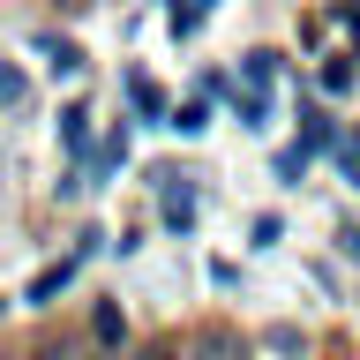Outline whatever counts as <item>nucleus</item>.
Returning a JSON list of instances; mask_svg holds the SVG:
<instances>
[{
    "label": "nucleus",
    "instance_id": "obj_1",
    "mask_svg": "<svg viewBox=\"0 0 360 360\" xmlns=\"http://www.w3.org/2000/svg\"><path fill=\"white\" fill-rule=\"evenodd\" d=\"M158 202H165V225H173V233L195 225V180H188V173L165 165V173H158Z\"/></svg>",
    "mask_w": 360,
    "mask_h": 360
},
{
    "label": "nucleus",
    "instance_id": "obj_2",
    "mask_svg": "<svg viewBox=\"0 0 360 360\" xmlns=\"http://www.w3.org/2000/svg\"><path fill=\"white\" fill-rule=\"evenodd\" d=\"M75 263H83V255H60L53 270H38V278H30V308H53L68 292V278H75Z\"/></svg>",
    "mask_w": 360,
    "mask_h": 360
},
{
    "label": "nucleus",
    "instance_id": "obj_3",
    "mask_svg": "<svg viewBox=\"0 0 360 360\" xmlns=\"http://www.w3.org/2000/svg\"><path fill=\"white\" fill-rule=\"evenodd\" d=\"M38 53H45V68H53V75H83V53H75V38H38Z\"/></svg>",
    "mask_w": 360,
    "mask_h": 360
},
{
    "label": "nucleus",
    "instance_id": "obj_4",
    "mask_svg": "<svg viewBox=\"0 0 360 360\" xmlns=\"http://www.w3.org/2000/svg\"><path fill=\"white\" fill-rule=\"evenodd\" d=\"M165 128H173V135H202V128H210V105H202V98H188V105L165 112Z\"/></svg>",
    "mask_w": 360,
    "mask_h": 360
},
{
    "label": "nucleus",
    "instance_id": "obj_5",
    "mask_svg": "<svg viewBox=\"0 0 360 360\" xmlns=\"http://www.w3.org/2000/svg\"><path fill=\"white\" fill-rule=\"evenodd\" d=\"M60 143H68L75 158L90 150V112H83V105H68V112H60Z\"/></svg>",
    "mask_w": 360,
    "mask_h": 360
},
{
    "label": "nucleus",
    "instance_id": "obj_6",
    "mask_svg": "<svg viewBox=\"0 0 360 360\" xmlns=\"http://www.w3.org/2000/svg\"><path fill=\"white\" fill-rule=\"evenodd\" d=\"M240 75H248V90H270V83H278V53H248Z\"/></svg>",
    "mask_w": 360,
    "mask_h": 360
},
{
    "label": "nucleus",
    "instance_id": "obj_7",
    "mask_svg": "<svg viewBox=\"0 0 360 360\" xmlns=\"http://www.w3.org/2000/svg\"><path fill=\"white\" fill-rule=\"evenodd\" d=\"M300 143H308V150H323V143H338V128L323 120V112H300Z\"/></svg>",
    "mask_w": 360,
    "mask_h": 360
},
{
    "label": "nucleus",
    "instance_id": "obj_8",
    "mask_svg": "<svg viewBox=\"0 0 360 360\" xmlns=\"http://www.w3.org/2000/svg\"><path fill=\"white\" fill-rule=\"evenodd\" d=\"M308 143H285V150H278V180H300V173H308Z\"/></svg>",
    "mask_w": 360,
    "mask_h": 360
},
{
    "label": "nucleus",
    "instance_id": "obj_9",
    "mask_svg": "<svg viewBox=\"0 0 360 360\" xmlns=\"http://www.w3.org/2000/svg\"><path fill=\"white\" fill-rule=\"evenodd\" d=\"M22 98H30V83H22V68H8V60H0V105H22Z\"/></svg>",
    "mask_w": 360,
    "mask_h": 360
},
{
    "label": "nucleus",
    "instance_id": "obj_10",
    "mask_svg": "<svg viewBox=\"0 0 360 360\" xmlns=\"http://www.w3.org/2000/svg\"><path fill=\"white\" fill-rule=\"evenodd\" d=\"M90 330L105 338V345H120V308H112V300H98V315H90Z\"/></svg>",
    "mask_w": 360,
    "mask_h": 360
},
{
    "label": "nucleus",
    "instance_id": "obj_11",
    "mask_svg": "<svg viewBox=\"0 0 360 360\" xmlns=\"http://www.w3.org/2000/svg\"><path fill=\"white\" fill-rule=\"evenodd\" d=\"M165 22H173V38H188V30L202 22V0H173V15H165Z\"/></svg>",
    "mask_w": 360,
    "mask_h": 360
},
{
    "label": "nucleus",
    "instance_id": "obj_12",
    "mask_svg": "<svg viewBox=\"0 0 360 360\" xmlns=\"http://www.w3.org/2000/svg\"><path fill=\"white\" fill-rule=\"evenodd\" d=\"M128 98H135L143 112H165V98H158V83H150V75H128Z\"/></svg>",
    "mask_w": 360,
    "mask_h": 360
},
{
    "label": "nucleus",
    "instance_id": "obj_13",
    "mask_svg": "<svg viewBox=\"0 0 360 360\" xmlns=\"http://www.w3.org/2000/svg\"><path fill=\"white\" fill-rule=\"evenodd\" d=\"M323 90H330V98H345V90H353V68L330 60V68H323Z\"/></svg>",
    "mask_w": 360,
    "mask_h": 360
},
{
    "label": "nucleus",
    "instance_id": "obj_14",
    "mask_svg": "<svg viewBox=\"0 0 360 360\" xmlns=\"http://www.w3.org/2000/svg\"><path fill=\"white\" fill-rule=\"evenodd\" d=\"M338 158H345V173L360 180V128H353V135H338Z\"/></svg>",
    "mask_w": 360,
    "mask_h": 360
},
{
    "label": "nucleus",
    "instance_id": "obj_15",
    "mask_svg": "<svg viewBox=\"0 0 360 360\" xmlns=\"http://www.w3.org/2000/svg\"><path fill=\"white\" fill-rule=\"evenodd\" d=\"M30 360H75V353H68V345H45V353H30Z\"/></svg>",
    "mask_w": 360,
    "mask_h": 360
},
{
    "label": "nucleus",
    "instance_id": "obj_16",
    "mask_svg": "<svg viewBox=\"0 0 360 360\" xmlns=\"http://www.w3.org/2000/svg\"><path fill=\"white\" fill-rule=\"evenodd\" d=\"M345 22H353V30H360V0H345Z\"/></svg>",
    "mask_w": 360,
    "mask_h": 360
},
{
    "label": "nucleus",
    "instance_id": "obj_17",
    "mask_svg": "<svg viewBox=\"0 0 360 360\" xmlns=\"http://www.w3.org/2000/svg\"><path fill=\"white\" fill-rule=\"evenodd\" d=\"M345 255H353V263H360V233H345Z\"/></svg>",
    "mask_w": 360,
    "mask_h": 360
}]
</instances>
